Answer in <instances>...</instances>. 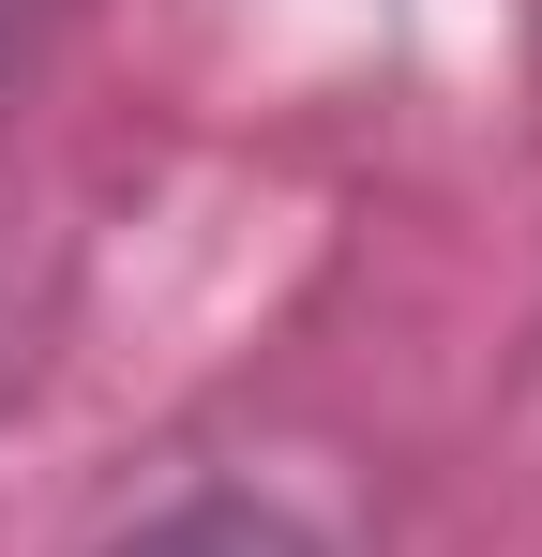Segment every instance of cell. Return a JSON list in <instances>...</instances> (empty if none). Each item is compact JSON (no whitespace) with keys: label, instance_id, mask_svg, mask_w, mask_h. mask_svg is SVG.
Segmentation results:
<instances>
[{"label":"cell","instance_id":"obj_1","mask_svg":"<svg viewBox=\"0 0 542 557\" xmlns=\"http://www.w3.org/2000/svg\"><path fill=\"white\" fill-rule=\"evenodd\" d=\"M106 557H332L286 497H257V482H181L167 512H136Z\"/></svg>","mask_w":542,"mask_h":557},{"label":"cell","instance_id":"obj_2","mask_svg":"<svg viewBox=\"0 0 542 557\" xmlns=\"http://www.w3.org/2000/svg\"><path fill=\"white\" fill-rule=\"evenodd\" d=\"M0 362H15V347H0Z\"/></svg>","mask_w":542,"mask_h":557}]
</instances>
